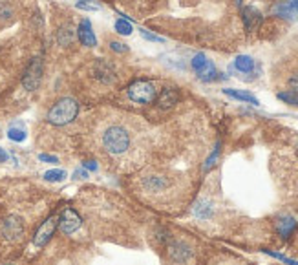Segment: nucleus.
<instances>
[{"instance_id":"11","label":"nucleus","mask_w":298,"mask_h":265,"mask_svg":"<svg viewBox=\"0 0 298 265\" xmlns=\"http://www.w3.org/2000/svg\"><path fill=\"white\" fill-rule=\"evenodd\" d=\"M241 17H243V22H245V28L249 31H253L262 24V13H260L256 7L247 6L241 9Z\"/></svg>"},{"instance_id":"27","label":"nucleus","mask_w":298,"mask_h":265,"mask_svg":"<svg viewBox=\"0 0 298 265\" xmlns=\"http://www.w3.org/2000/svg\"><path fill=\"white\" fill-rule=\"evenodd\" d=\"M39 159L40 161H46V163H57L59 161L55 155H50V154H40Z\"/></svg>"},{"instance_id":"31","label":"nucleus","mask_w":298,"mask_h":265,"mask_svg":"<svg viewBox=\"0 0 298 265\" xmlns=\"http://www.w3.org/2000/svg\"><path fill=\"white\" fill-rule=\"evenodd\" d=\"M236 4H241V0H236Z\"/></svg>"},{"instance_id":"1","label":"nucleus","mask_w":298,"mask_h":265,"mask_svg":"<svg viewBox=\"0 0 298 265\" xmlns=\"http://www.w3.org/2000/svg\"><path fill=\"white\" fill-rule=\"evenodd\" d=\"M103 147L106 148V152H110L112 155L124 154L130 148V134L124 126L114 124L108 126L103 134Z\"/></svg>"},{"instance_id":"9","label":"nucleus","mask_w":298,"mask_h":265,"mask_svg":"<svg viewBox=\"0 0 298 265\" xmlns=\"http://www.w3.org/2000/svg\"><path fill=\"white\" fill-rule=\"evenodd\" d=\"M272 13L285 20H298V0H284L272 7Z\"/></svg>"},{"instance_id":"23","label":"nucleus","mask_w":298,"mask_h":265,"mask_svg":"<svg viewBox=\"0 0 298 265\" xmlns=\"http://www.w3.org/2000/svg\"><path fill=\"white\" fill-rule=\"evenodd\" d=\"M116 31L121 33V35H130V33H132V24L123 19L116 20Z\"/></svg>"},{"instance_id":"19","label":"nucleus","mask_w":298,"mask_h":265,"mask_svg":"<svg viewBox=\"0 0 298 265\" xmlns=\"http://www.w3.org/2000/svg\"><path fill=\"white\" fill-rule=\"evenodd\" d=\"M75 6L79 9H85V11H99L101 9V4L95 2V0H79Z\"/></svg>"},{"instance_id":"20","label":"nucleus","mask_w":298,"mask_h":265,"mask_svg":"<svg viewBox=\"0 0 298 265\" xmlns=\"http://www.w3.org/2000/svg\"><path fill=\"white\" fill-rule=\"evenodd\" d=\"M278 99H282V101H284V103H287V104L298 106V93H295V91H291V90L280 91V93H278Z\"/></svg>"},{"instance_id":"13","label":"nucleus","mask_w":298,"mask_h":265,"mask_svg":"<svg viewBox=\"0 0 298 265\" xmlns=\"http://www.w3.org/2000/svg\"><path fill=\"white\" fill-rule=\"evenodd\" d=\"M95 77L99 81H103V83H112L114 81V70H112L110 64H106L104 60H99L97 64H95Z\"/></svg>"},{"instance_id":"8","label":"nucleus","mask_w":298,"mask_h":265,"mask_svg":"<svg viewBox=\"0 0 298 265\" xmlns=\"http://www.w3.org/2000/svg\"><path fill=\"white\" fill-rule=\"evenodd\" d=\"M57 225H59L57 216H50V218H48V220L39 227V231H37V234H35V239H33V241H35V245L42 247L44 243H48V239L53 236Z\"/></svg>"},{"instance_id":"24","label":"nucleus","mask_w":298,"mask_h":265,"mask_svg":"<svg viewBox=\"0 0 298 265\" xmlns=\"http://www.w3.org/2000/svg\"><path fill=\"white\" fill-rule=\"evenodd\" d=\"M141 35H143V37H145L147 40H152V42H165V39L157 37V35H154V33H150L149 29H141Z\"/></svg>"},{"instance_id":"29","label":"nucleus","mask_w":298,"mask_h":265,"mask_svg":"<svg viewBox=\"0 0 298 265\" xmlns=\"http://www.w3.org/2000/svg\"><path fill=\"white\" fill-rule=\"evenodd\" d=\"M73 177H77V179H85V177H88V174H86L85 170H75Z\"/></svg>"},{"instance_id":"17","label":"nucleus","mask_w":298,"mask_h":265,"mask_svg":"<svg viewBox=\"0 0 298 265\" xmlns=\"http://www.w3.org/2000/svg\"><path fill=\"white\" fill-rule=\"evenodd\" d=\"M75 39V31H73V28L68 24V26H62L60 29L57 31V40L60 46H70Z\"/></svg>"},{"instance_id":"6","label":"nucleus","mask_w":298,"mask_h":265,"mask_svg":"<svg viewBox=\"0 0 298 265\" xmlns=\"http://www.w3.org/2000/svg\"><path fill=\"white\" fill-rule=\"evenodd\" d=\"M24 233V225H22V220L17 218V216H9L2 221V236L9 241H15L19 239Z\"/></svg>"},{"instance_id":"18","label":"nucleus","mask_w":298,"mask_h":265,"mask_svg":"<svg viewBox=\"0 0 298 265\" xmlns=\"http://www.w3.org/2000/svg\"><path fill=\"white\" fill-rule=\"evenodd\" d=\"M297 227V220L293 218V216H285V218H280L278 220V233L287 238L289 234L293 233V229Z\"/></svg>"},{"instance_id":"21","label":"nucleus","mask_w":298,"mask_h":265,"mask_svg":"<svg viewBox=\"0 0 298 265\" xmlns=\"http://www.w3.org/2000/svg\"><path fill=\"white\" fill-rule=\"evenodd\" d=\"M7 137L15 143H22L24 139H26V132H24L22 128H9L7 130Z\"/></svg>"},{"instance_id":"16","label":"nucleus","mask_w":298,"mask_h":265,"mask_svg":"<svg viewBox=\"0 0 298 265\" xmlns=\"http://www.w3.org/2000/svg\"><path fill=\"white\" fill-rule=\"evenodd\" d=\"M170 256H172L176 262H183V260H187L188 256H190V251L185 247V243H181V241H176V243H172V245H170Z\"/></svg>"},{"instance_id":"30","label":"nucleus","mask_w":298,"mask_h":265,"mask_svg":"<svg viewBox=\"0 0 298 265\" xmlns=\"http://www.w3.org/2000/svg\"><path fill=\"white\" fill-rule=\"evenodd\" d=\"M7 157H9V155L6 154V152H4V150L0 148V163H4V161H7Z\"/></svg>"},{"instance_id":"15","label":"nucleus","mask_w":298,"mask_h":265,"mask_svg":"<svg viewBox=\"0 0 298 265\" xmlns=\"http://www.w3.org/2000/svg\"><path fill=\"white\" fill-rule=\"evenodd\" d=\"M223 93L225 95H229V97H234V99H238V101H243V103H249V104H260L258 103V99L254 97L253 93H249V91H241V90H231V88H225L223 90Z\"/></svg>"},{"instance_id":"4","label":"nucleus","mask_w":298,"mask_h":265,"mask_svg":"<svg viewBox=\"0 0 298 265\" xmlns=\"http://www.w3.org/2000/svg\"><path fill=\"white\" fill-rule=\"evenodd\" d=\"M190 64H192V70L198 73V77L201 81H205V83H210V81H216L218 79V70H216V66L212 64V60H209L203 53H196L192 60H190Z\"/></svg>"},{"instance_id":"10","label":"nucleus","mask_w":298,"mask_h":265,"mask_svg":"<svg viewBox=\"0 0 298 265\" xmlns=\"http://www.w3.org/2000/svg\"><path fill=\"white\" fill-rule=\"evenodd\" d=\"M77 35H79V40L83 42V46H88V48L97 46V37H95L93 28H91V22L88 19H85L81 24H79Z\"/></svg>"},{"instance_id":"25","label":"nucleus","mask_w":298,"mask_h":265,"mask_svg":"<svg viewBox=\"0 0 298 265\" xmlns=\"http://www.w3.org/2000/svg\"><path fill=\"white\" fill-rule=\"evenodd\" d=\"M289 88H291V91L298 93V71H295L291 77H289Z\"/></svg>"},{"instance_id":"32","label":"nucleus","mask_w":298,"mask_h":265,"mask_svg":"<svg viewBox=\"0 0 298 265\" xmlns=\"http://www.w3.org/2000/svg\"><path fill=\"white\" fill-rule=\"evenodd\" d=\"M6 265H11V264H6Z\"/></svg>"},{"instance_id":"7","label":"nucleus","mask_w":298,"mask_h":265,"mask_svg":"<svg viewBox=\"0 0 298 265\" xmlns=\"http://www.w3.org/2000/svg\"><path fill=\"white\" fill-rule=\"evenodd\" d=\"M83 220H81V216H79L73 208H66L62 216L59 218V227H60V231L64 234H71L75 233L79 227H81Z\"/></svg>"},{"instance_id":"3","label":"nucleus","mask_w":298,"mask_h":265,"mask_svg":"<svg viewBox=\"0 0 298 265\" xmlns=\"http://www.w3.org/2000/svg\"><path fill=\"white\" fill-rule=\"evenodd\" d=\"M156 84L150 81H134L128 86V97L137 104H150L156 101Z\"/></svg>"},{"instance_id":"14","label":"nucleus","mask_w":298,"mask_h":265,"mask_svg":"<svg viewBox=\"0 0 298 265\" xmlns=\"http://www.w3.org/2000/svg\"><path fill=\"white\" fill-rule=\"evenodd\" d=\"M234 68L240 71V73H253L254 71V59L249 55H238L234 60Z\"/></svg>"},{"instance_id":"28","label":"nucleus","mask_w":298,"mask_h":265,"mask_svg":"<svg viewBox=\"0 0 298 265\" xmlns=\"http://www.w3.org/2000/svg\"><path fill=\"white\" fill-rule=\"evenodd\" d=\"M83 167L88 168V170H97V163L95 161H85L83 163Z\"/></svg>"},{"instance_id":"12","label":"nucleus","mask_w":298,"mask_h":265,"mask_svg":"<svg viewBox=\"0 0 298 265\" xmlns=\"http://www.w3.org/2000/svg\"><path fill=\"white\" fill-rule=\"evenodd\" d=\"M178 101H179L178 90H174V88H165V90H161L159 97H157V106H159V108H170V106H174Z\"/></svg>"},{"instance_id":"2","label":"nucleus","mask_w":298,"mask_h":265,"mask_svg":"<svg viewBox=\"0 0 298 265\" xmlns=\"http://www.w3.org/2000/svg\"><path fill=\"white\" fill-rule=\"evenodd\" d=\"M79 114V104L75 99L64 97L60 99L57 104H53V108L48 112V123L55 124V126H62V124L71 123Z\"/></svg>"},{"instance_id":"26","label":"nucleus","mask_w":298,"mask_h":265,"mask_svg":"<svg viewBox=\"0 0 298 265\" xmlns=\"http://www.w3.org/2000/svg\"><path fill=\"white\" fill-rule=\"evenodd\" d=\"M110 48L114 50V52H117V53H124V52H128V46H124V44H121V42H112L110 44Z\"/></svg>"},{"instance_id":"22","label":"nucleus","mask_w":298,"mask_h":265,"mask_svg":"<svg viewBox=\"0 0 298 265\" xmlns=\"http://www.w3.org/2000/svg\"><path fill=\"white\" fill-rule=\"evenodd\" d=\"M44 177L48 179V181L57 183V181H62V179H64L66 172H64V170H48V172L44 174Z\"/></svg>"},{"instance_id":"5","label":"nucleus","mask_w":298,"mask_h":265,"mask_svg":"<svg viewBox=\"0 0 298 265\" xmlns=\"http://www.w3.org/2000/svg\"><path fill=\"white\" fill-rule=\"evenodd\" d=\"M40 79H42V59L37 57L33 59L30 66L24 71V77H22V84L28 91L37 90V86L40 84Z\"/></svg>"}]
</instances>
